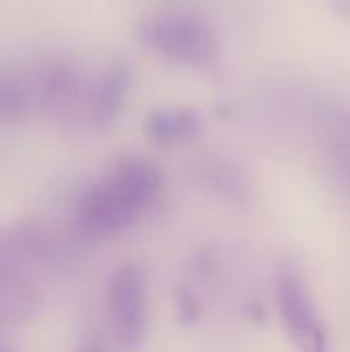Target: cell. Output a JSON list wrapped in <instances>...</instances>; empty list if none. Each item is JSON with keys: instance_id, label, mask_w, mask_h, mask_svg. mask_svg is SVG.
Here are the masks:
<instances>
[{"instance_id": "7", "label": "cell", "mask_w": 350, "mask_h": 352, "mask_svg": "<svg viewBox=\"0 0 350 352\" xmlns=\"http://www.w3.org/2000/svg\"><path fill=\"white\" fill-rule=\"evenodd\" d=\"M85 352H105V349L99 346V344H89V346L85 349Z\"/></svg>"}, {"instance_id": "6", "label": "cell", "mask_w": 350, "mask_h": 352, "mask_svg": "<svg viewBox=\"0 0 350 352\" xmlns=\"http://www.w3.org/2000/svg\"><path fill=\"white\" fill-rule=\"evenodd\" d=\"M330 6L338 16L350 21V0H330Z\"/></svg>"}, {"instance_id": "4", "label": "cell", "mask_w": 350, "mask_h": 352, "mask_svg": "<svg viewBox=\"0 0 350 352\" xmlns=\"http://www.w3.org/2000/svg\"><path fill=\"white\" fill-rule=\"evenodd\" d=\"M151 41L169 54H177L179 58H188L194 62L210 60L215 54V39L208 29L192 23H165L157 25L149 31Z\"/></svg>"}, {"instance_id": "3", "label": "cell", "mask_w": 350, "mask_h": 352, "mask_svg": "<svg viewBox=\"0 0 350 352\" xmlns=\"http://www.w3.org/2000/svg\"><path fill=\"white\" fill-rule=\"evenodd\" d=\"M138 212L111 186L105 184L89 190L78 204V227L89 237H107L128 227Z\"/></svg>"}, {"instance_id": "2", "label": "cell", "mask_w": 350, "mask_h": 352, "mask_svg": "<svg viewBox=\"0 0 350 352\" xmlns=\"http://www.w3.org/2000/svg\"><path fill=\"white\" fill-rule=\"evenodd\" d=\"M276 301L283 326L299 352H328L326 330L314 309L303 278L293 268L281 270Z\"/></svg>"}, {"instance_id": "8", "label": "cell", "mask_w": 350, "mask_h": 352, "mask_svg": "<svg viewBox=\"0 0 350 352\" xmlns=\"http://www.w3.org/2000/svg\"><path fill=\"white\" fill-rule=\"evenodd\" d=\"M0 352H6V351H4V349H2V346H0Z\"/></svg>"}, {"instance_id": "1", "label": "cell", "mask_w": 350, "mask_h": 352, "mask_svg": "<svg viewBox=\"0 0 350 352\" xmlns=\"http://www.w3.org/2000/svg\"><path fill=\"white\" fill-rule=\"evenodd\" d=\"M107 314L113 336L124 346H136L144 340L149 322L146 276L140 266L124 264L109 280Z\"/></svg>"}, {"instance_id": "5", "label": "cell", "mask_w": 350, "mask_h": 352, "mask_svg": "<svg viewBox=\"0 0 350 352\" xmlns=\"http://www.w3.org/2000/svg\"><path fill=\"white\" fill-rule=\"evenodd\" d=\"M109 182L138 214L146 210L159 198L161 192L159 171L142 161H130L120 165L118 171L109 177Z\"/></svg>"}]
</instances>
